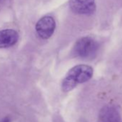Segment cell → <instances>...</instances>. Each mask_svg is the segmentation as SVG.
Returning a JSON list of instances; mask_svg holds the SVG:
<instances>
[{
  "label": "cell",
  "mask_w": 122,
  "mask_h": 122,
  "mask_svg": "<svg viewBox=\"0 0 122 122\" xmlns=\"http://www.w3.org/2000/svg\"><path fill=\"white\" fill-rule=\"evenodd\" d=\"M93 68L86 65H79L72 68L67 73L62 83L63 92H69L78 84L88 81L93 76Z\"/></svg>",
  "instance_id": "1"
},
{
  "label": "cell",
  "mask_w": 122,
  "mask_h": 122,
  "mask_svg": "<svg viewBox=\"0 0 122 122\" xmlns=\"http://www.w3.org/2000/svg\"><path fill=\"white\" fill-rule=\"evenodd\" d=\"M98 50V42L93 38L84 37L78 40L74 46V53L83 59L94 57Z\"/></svg>",
  "instance_id": "2"
},
{
  "label": "cell",
  "mask_w": 122,
  "mask_h": 122,
  "mask_svg": "<svg viewBox=\"0 0 122 122\" xmlns=\"http://www.w3.org/2000/svg\"><path fill=\"white\" fill-rule=\"evenodd\" d=\"M37 35L42 39L50 38L55 29V20L50 16H45L37 22L35 26Z\"/></svg>",
  "instance_id": "3"
},
{
  "label": "cell",
  "mask_w": 122,
  "mask_h": 122,
  "mask_svg": "<svg viewBox=\"0 0 122 122\" xmlns=\"http://www.w3.org/2000/svg\"><path fill=\"white\" fill-rule=\"evenodd\" d=\"M70 7L80 15H90L96 10L95 0H70Z\"/></svg>",
  "instance_id": "4"
},
{
  "label": "cell",
  "mask_w": 122,
  "mask_h": 122,
  "mask_svg": "<svg viewBox=\"0 0 122 122\" xmlns=\"http://www.w3.org/2000/svg\"><path fill=\"white\" fill-rule=\"evenodd\" d=\"M98 122H122L118 111L113 106L103 107L98 115Z\"/></svg>",
  "instance_id": "5"
},
{
  "label": "cell",
  "mask_w": 122,
  "mask_h": 122,
  "mask_svg": "<svg viewBox=\"0 0 122 122\" xmlns=\"http://www.w3.org/2000/svg\"><path fill=\"white\" fill-rule=\"evenodd\" d=\"M19 40L18 32L12 29L0 30V48H9L15 45Z\"/></svg>",
  "instance_id": "6"
}]
</instances>
